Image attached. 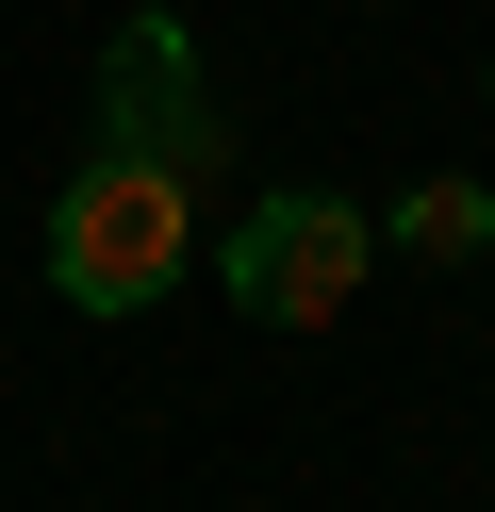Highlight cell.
<instances>
[{"instance_id": "1", "label": "cell", "mask_w": 495, "mask_h": 512, "mask_svg": "<svg viewBox=\"0 0 495 512\" xmlns=\"http://www.w3.org/2000/svg\"><path fill=\"white\" fill-rule=\"evenodd\" d=\"M198 182L182 166H149V149H83L66 166V199H50V298L66 314H149L165 281L198 265Z\"/></svg>"}, {"instance_id": "2", "label": "cell", "mask_w": 495, "mask_h": 512, "mask_svg": "<svg viewBox=\"0 0 495 512\" xmlns=\"http://www.w3.org/2000/svg\"><path fill=\"white\" fill-rule=\"evenodd\" d=\"M363 265H380V232H363V199H330V182H281V199L231 215V314H248V331H330V314L363 298Z\"/></svg>"}, {"instance_id": "3", "label": "cell", "mask_w": 495, "mask_h": 512, "mask_svg": "<svg viewBox=\"0 0 495 512\" xmlns=\"http://www.w3.org/2000/svg\"><path fill=\"white\" fill-rule=\"evenodd\" d=\"M99 149H149V166H182L198 199L231 182V116H215V83H198V34L182 17H116V50H99Z\"/></svg>"}, {"instance_id": "4", "label": "cell", "mask_w": 495, "mask_h": 512, "mask_svg": "<svg viewBox=\"0 0 495 512\" xmlns=\"http://www.w3.org/2000/svg\"><path fill=\"white\" fill-rule=\"evenodd\" d=\"M380 248H413V265H462V248H495V199H479V182H413V199L380 215Z\"/></svg>"}]
</instances>
